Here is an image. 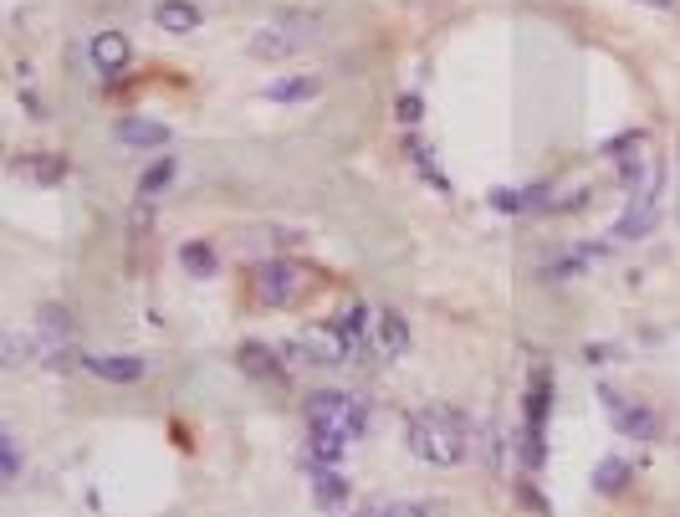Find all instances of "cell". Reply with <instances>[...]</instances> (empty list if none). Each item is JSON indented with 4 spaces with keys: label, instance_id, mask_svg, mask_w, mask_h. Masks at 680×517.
<instances>
[{
    "label": "cell",
    "instance_id": "cell-7",
    "mask_svg": "<svg viewBox=\"0 0 680 517\" xmlns=\"http://www.w3.org/2000/svg\"><path fill=\"white\" fill-rule=\"evenodd\" d=\"M353 353L349 334H343V323H313V328H302L298 338V359L307 364H343Z\"/></svg>",
    "mask_w": 680,
    "mask_h": 517
},
{
    "label": "cell",
    "instance_id": "cell-10",
    "mask_svg": "<svg viewBox=\"0 0 680 517\" xmlns=\"http://www.w3.org/2000/svg\"><path fill=\"white\" fill-rule=\"evenodd\" d=\"M83 369L98 374V380H113V384L144 380V359H129V353H83Z\"/></svg>",
    "mask_w": 680,
    "mask_h": 517
},
{
    "label": "cell",
    "instance_id": "cell-4",
    "mask_svg": "<svg viewBox=\"0 0 680 517\" xmlns=\"http://www.w3.org/2000/svg\"><path fill=\"white\" fill-rule=\"evenodd\" d=\"M317 32H323V16H317V11H277L262 32L251 36V51H256V57H287V51H298L302 41H313Z\"/></svg>",
    "mask_w": 680,
    "mask_h": 517
},
{
    "label": "cell",
    "instance_id": "cell-16",
    "mask_svg": "<svg viewBox=\"0 0 680 517\" xmlns=\"http://www.w3.org/2000/svg\"><path fill=\"white\" fill-rule=\"evenodd\" d=\"M313 502L323 513H343V502H349V482L338 477V471H317L313 477Z\"/></svg>",
    "mask_w": 680,
    "mask_h": 517
},
{
    "label": "cell",
    "instance_id": "cell-2",
    "mask_svg": "<svg viewBox=\"0 0 680 517\" xmlns=\"http://www.w3.org/2000/svg\"><path fill=\"white\" fill-rule=\"evenodd\" d=\"M302 416H307V431L338 435V441H359L368 431V405L359 395H343V389H317L302 405Z\"/></svg>",
    "mask_w": 680,
    "mask_h": 517
},
{
    "label": "cell",
    "instance_id": "cell-22",
    "mask_svg": "<svg viewBox=\"0 0 680 517\" xmlns=\"http://www.w3.org/2000/svg\"><path fill=\"white\" fill-rule=\"evenodd\" d=\"M0 471H5V482H16V477H21V441L11 431H5V467H0Z\"/></svg>",
    "mask_w": 680,
    "mask_h": 517
},
{
    "label": "cell",
    "instance_id": "cell-27",
    "mask_svg": "<svg viewBox=\"0 0 680 517\" xmlns=\"http://www.w3.org/2000/svg\"><path fill=\"white\" fill-rule=\"evenodd\" d=\"M522 497H527V507H532V513H548V497H543V492H532V486H522Z\"/></svg>",
    "mask_w": 680,
    "mask_h": 517
},
{
    "label": "cell",
    "instance_id": "cell-18",
    "mask_svg": "<svg viewBox=\"0 0 680 517\" xmlns=\"http://www.w3.org/2000/svg\"><path fill=\"white\" fill-rule=\"evenodd\" d=\"M630 471H634V461H624V456H604L594 467V492H624V482H630Z\"/></svg>",
    "mask_w": 680,
    "mask_h": 517
},
{
    "label": "cell",
    "instance_id": "cell-3",
    "mask_svg": "<svg viewBox=\"0 0 680 517\" xmlns=\"http://www.w3.org/2000/svg\"><path fill=\"white\" fill-rule=\"evenodd\" d=\"M660 195H665V169L660 165H645L640 184L630 190V205H624V216H619L615 236L619 241H640L660 226Z\"/></svg>",
    "mask_w": 680,
    "mask_h": 517
},
{
    "label": "cell",
    "instance_id": "cell-5",
    "mask_svg": "<svg viewBox=\"0 0 680 517\" xmlns=\"http://www.w3.org/2000/svg\"><path fill=\"white\" fill-rule=\"evenodd\" d=\"M251 282H256V302H262V308H287V302H298L302 292H307V272H302V262L271 256V262L256 267Z\"/></svg>",
    "mask_w": 680,
    "mask_h": 517
},
{
    "label": "cell",
    "instance_id": "cell-28",
    "mask_svg": "<svg viewBox=\"0 0 680 517\" xmlns=\"http://www.w3.org/2000/svg\"><path fill=\"white\" fill-rule=\"evenodd\" d=\"M399 502H379V507H364V513H353V517H394Z\"/></svg>",
    "mask_w": 680,
    "mask_h": 517
},
{
    "label": "cell",
    "instance_id": "cell-13",
    "mask_svg": "<svg viewBox=\"0 0 680 517\" xmlns=\"http://www.w3.org/2000/svg\"><path fill=\"white\" fill-rule=\"evenodd\" d=\"M11 175L26 184H57L66 175V165L57 159V154H21L16 165H11Z\"/></svg>",
    "mask_w": 680,
    "mask_h": 517
},
{
    "label": "cell",
    "instance_id": "cell-24",
    "mask_svg": "<svg viewBox=\"0 0 680 517\" xmlns=\"http://www.w3.org/2000/svg\"><path fill=\"white\" fill-rule=\"evenodd\" d=\"M394 108H399V118H404V123H415V118H420V113H425V103H420V98H415V93H404V98H399V103H394Z\"/></svg>",
    "mask_w": 680,
    "mask_h": 517
},
{
    "label": "cell",
    "instance_id": "cell-19",
    "mask_svg": "<svg viewBox=\"0 0 680 517\" xmlns=\"http://www.w3.org/2000/svg\"><path fill=\"white\" fill-rule=\"evenodd\" d=\"M180 267L190 272V277H216L220 256H216V247H205V241H184V247H180Z\"/></svg>",
    "mask_w": 680,
    "mask_h": 517
},
{
    "label": "cell",
    "instance_id": "cell-15",
    "mask_svg": "<svg viewBox=\"0 0 680 517\" xmlns=\"http://www.w3.org/2000/svg\"><path fill=\"white\" fill-rule=\"evenodd\" d=\"M154 21L174 36H190V32H199V5H190V0H159V5H154Z\"/></svg>",
    "mask_w": 680,
    "mask_h": 517
},
{
    "label": "cell",
    "instance_id": "cell-17",
    "mask_svg": "<svg viewBox=\"0 0 680 517\" xmlns=\"http://www.w3.org/2000/svg\"><path fill=\"white\" fill-rule=\"evenodd\" d=\"M404 149H410V159H415V169L425 175V184H430V190H450L446 169L435 165V154H430V144H425V139H420V134H410V139H404Z\"/></svg>",
    "mask_w": 680,
    "mask_h": 517
},
{
    "label": "cell",
    "instance_id": "cell-23",
    "mask_svg": "<svg viewBox=\"0 0 680 517\" xmlns=\"http://www.w3.org/2000/svg\"><path fill=\"white\" fill-rule=\"evenodd\" d=\"M634 144H640V134H619L615 144H604V154H609V159H619V165H624V159H630V149Z\"/></svg>",
    "mask_w": 680,
    "mask_h": 517
},
{
    "label": "cell",
    "instance_id": "cell-12",
    "mask_svg": "<svg viewBox=\"0 0 680 517\" xmlns=\"http://www.w3.org/2000/svg\"><path fill=\"white\" fill-rule=\"evenodd\" d=\"M235 359H241V369H246V374H256L262 384H282V374H287V369H282V359H277V353L266 349V344H256V338H246Z\"/></svg>",
    "mask_w": 680,
    "mask_h": 517
},
{
    "label": "cell",
    "instance_id": "cell-20",
    "mask_svg": "<svg viewBox=\"0 0 680 517\" xmlns=\"http://www.w3.org/2000/svg\"><path fill=\"white\" fill-rule=\"evenodd\" d=\"M317 93V77H282V83L266 87V98L271 103H307Z\"/></svg>",
    "mask_w": 680,
    "mask_h": 517
},
{
    "label": "cell",
    "instance_id": "cell-21",
    "mask_svg": "<svg viewBox=\"0 0 680 517\" xmlns=\"http://www.w3.org/2000/svg\"><path fill=\"white\" fill-rule=\"evenodd\" d=\"M169 184H174V165L165 159V165H154L149 175H144V195H165Z\"/></svg>",
    "mask_w": 680,
    "mask_h": 517
},
{
    "label": "cell",
    "instance_id": "cell-1",
    "mask_svg": "<svg viewBox=\"0 0 680 517\" xmlns=\"http://www.w3.org/2000/svg\"><path fill=\"white\" fill-rule=\"evenodd\" d=\"M465 446H471V425L461 416H450V410H430V416L410 420V450L430 467H456Z\"/></svg>",
    "mask_w": 680,
    "mask_h": 517
},
{
    "label": "cell",
    "instance_id": "cell-25",
    "mask_svg": "<svg viewBox=\"0 0 680 517\" xmlns=\"http://www.w3.org/2000/svg\"><path fill=\"white\" fill-rule=\"evenodd\" d=\"M21 359H26V338H21V334H5V364L16 369Z\"/></svg>",
    "mask_w": 680,
    "mask_h": 517
},
{
    "label": "cell",
    "instance_id": "cell-14",
    "mask_svg": "<svg viewBox=\"0 0 680 517\" xmlns=\"http://www.w3.org/2000/svg\"><path fill=\"white\" fill-rule=\"evenodd\" d=\"M374 323H379V353L384 359H404V353H410V323H404L394 308H384Z\"/></svg>",
    "mask_w": 680,
    "mask_h": 517
},
{
    "label": "cell",
    "instance_id": "cell-26",
    "mask_svg": "<svg viewBox=\"0 0 680 517\" xmlns=\"http://www.w3.org/2000/svg\"><path fill=\"white\" fill-rule=\"evenodd\" d=\"M491 205H497V211H517V205H522V195H512V190H497V195H491Z\"/></svg>",
    "mask_w": 680,
    "mask_h": 517
},
{
    "label": "cell",
    "instance_id": "cell-8",
    "mask_svg": "<svg viewBox=\"0 0 680 517\" xmlns=\"http://www.w3.org/2000/svg\"><path fill=\"white\" fill-rule=\"evenodd\" d=\"M598 400L615 410V431L634 435V441H655V435H660V416H655V410H645V405H630L624 395H615V389H598Z\"/></svg>",
    "mask_w": 680,
    "mask_h": 517
},
{
    "label": "cell",
    "instance_id": "cell-11",
    "mask_svg": "<svg viewBox=\"0 0 680 517\" xmlns=\"http://www.w3.org/2000/svg\"><path fill=\"white\" fill-rule=\"evenodd\" d=\"M87 57H93V68H98V72L113 77V72H123L133 62L129 36H123V32H98V36H93V47H87Z\"/></svg>",
    "mask_w": 680,
    "mask_h": 517
},
{
    "label": "cell",
    "instance_id": "cell-9",
    "mask_svg": "<svg viewBox=\"0 0 680 517\" xmlns=\"http://www.w3.org/2000/svg\"><path fill=\"white\" fill-rule=\"evenodd\" d=\"M113 139L123 144V149H165L169 129H165V123H154V118H118Z\"/></svg>",
    "mask_w": 680,
    "mask_h": 517
},
{
    "label": "cell",
    "instance_id": "cell-6",
    "mask_svg": "<svg viewBox=\"0 0 680 517\" xmlns=\"http://www.w3.org/2000/svg\"><path fill=\"white\" fill-rule=\"evenodd\" d=\"M72 338H77L72 313H66L62 302H41V313H36V359H41V364H57V359L72 349Z\"/></svg>",
    "mask_w": 680,
    "mask_h": 517
}]
</instances>
